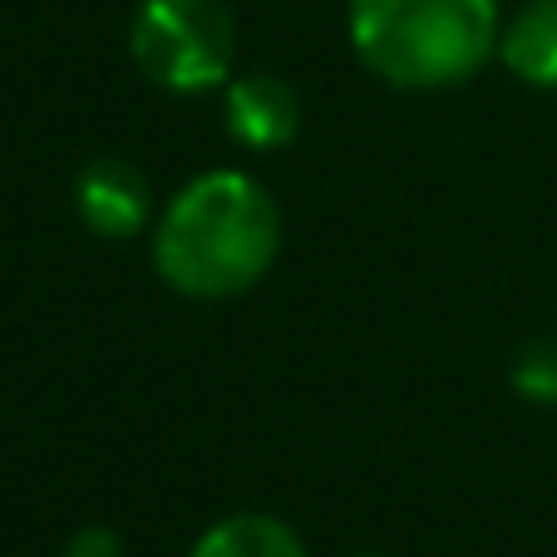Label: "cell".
<instances>
[{"mask_svg": "<svg viewBox=\"0 0 557 557\" xmlns=\"http://www.w3.org/2000/svg\"><path fill=\"white\" fill-rule=\"evenodd\" d=\"M74 212L104 243H134L153 227V183L134 158H89L74 178Z\"/></svg>", "mask_w": 557, "mask_h": 557, "instance_id": "cell-4", "label": "cell"}, {"mask_svg": "<svg viewBox=\"0 0 557 557\" xmlns=\"http://www.w3.org/2000/svg\"><path fill=\"white\" fill-rule=\"evenodd\" d=\"M508 380H513V389L528 405L557 410V341L537 336V341H528V346H518L513 366H508Z\"/></svg>", "mask_w": 557, "mask_h": 557, "instance_id": "cell-8", "label": "cell"}, {"mask_svg": "<svg viewBox=\"0 0 557 557\" xmlns=\"http://www.w3.org/2000/svg\"><path fill=\"white\" fill-rule=\"evenodd\" d=\"M356 60L405 95L459 89L498 54V0H346Z\"/></svg>", "mask_w": 557, "mask_h": 557, "instance_id": "cell-2", "label": "cell"}, {"mask_svg": "<svg viewBox=\"0 0 557 557\" xmlns=\"http://www.w3.org/2000/svg\"><path fill=\"white\" fill-rule=\"evenodd\" d=\"M128 54L148 85L212 95L237 74V15L227 0H138Z\"/></svg>", "mask_w": 557, "mask_h": 557, "instance_id": "cell-3", "label": "cell"}, {"mask_svg": "<svg viewBox=\"0 0 557 557\" xmlns=\"http://www.w3.org/2000/svg\"><path fill=\"white\" fill-rule=\"evenodd\" d=\"M222 119H227L232 144L252 148V153H276L301 134V95L282 74H232L222 85Z\"/></svg>", "mask_w": 557, "mask_h": 557, "instance_id": "cell-5", "label": "cell"}, {"mask_svg": "<svg viewBox=\"0 0 557 557\" xmlns=\"http://www.w3.org/2000/svg\"><path fill=\"white\" fill-rule=\"evenodd\" d=\"M498 60L528 89H557V0H528L498 35Z\"/></svg>", "mask_w": 557, "mask_h": 557, "instance_id": "cell-6", "label": "cell"}, {"mask_svg": "<svg viewBox=\"0 0 557 557\" xmlns=\"http://www.w3.org/2000/svg\"><path fill=\"white\" fill-rule=\"evenodd\" d=\"M60 557H124V537H119L109 523H85L64 537Z\"/></svg>", "mask_w": 557, "mask_h": 557, "instance_id": "cell-9", "label": "cell"}, {"mask_svg": "<svg viewBox=\"0 0 557 557\" xmlns=\"http://www.w3.org/2000/svg\"><path fill=\"white\" fill-rule=\"evenodd\" d=\"M282 252V208L237 169L183 183L153 222V272L188 301H232L252 292Z\"/></svg>", "mask_w": 557, "mask_h": 557, "instance_id": "cell-1", "label": "cell"}, {"mask_svg": "<svg viewBox=\"0 0 557 557\" xmlns=\"http://www.w3.org/2000/svg\"><path fill=\"white\" fill-rule=\"evenodd\" d=\"M366 557H385V553H366Z\"/></svg>", "mask_w": 557, "mask_h": 557, "instance_id": "cell-10", "label": "cell"}, {"mask_svg": "<svg viewBox=\"0 0 557 557\" xmlns=\"http://www.w3.org/2000/svg\"><path fill=\"white\" fill-rule=\"evenodd\" d=\"M188 557H311L286 518L276 513H227L193 543Z\"/></svg>", "mask_w": 557, "mask_h": 557, "instance_id": "cell-7", "label": "cell"}]
</instances>
